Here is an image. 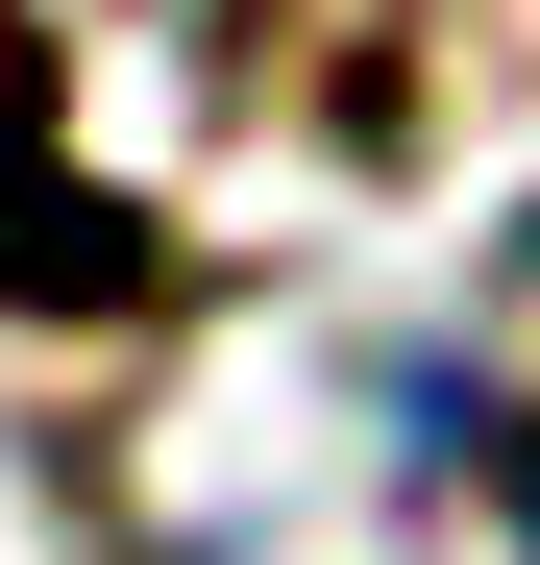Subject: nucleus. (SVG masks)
<instances>
[{
    "label": "nucleus",
    "instance_id": "1",
    "mask_svg": "<svg viewBox=\"0 0 540 565\" xmlns=\"http://www.w3.org/2000/svg\"><path fill=\"white\" fill-rule=\"evenodd\" d=\"M0 296H25V320H123V296H172V246H148L74 148H25V124H0Z\"/></svg>",
    "mask_w": 540,
    "mask_h": 565
}]
</instances>
